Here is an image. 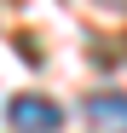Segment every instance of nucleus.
<instances>
[{"label":"nucleus","mask_w":127,"mask_h":133,"mask_svg":"<svg viewBox=\"0 0 127 133\" xmlns=\"http://www.w3.org/2000/svg\"><path fill=\"white\" fill-rule=\"evenodd\" d=\"M6 122H12L17 133H58V127H64V110H58L52 98H40V93H17V98L6 104Z\"/></svg>","instance_id":"obj_1"},{"label":"nucleus","mask_w":127,"mask_h":133,"mask_svg":"<svg viewBox=\"0 0 127 133\" xmlns=\"http://www.w3.org/2000/svg\"><path fill=\"white\" fill-rule=\"evenodd\" d=\"M104 6H116V12H127V0H104Z\"/></svg>","instance_id":"obj_3"},{"label":"nucleus","mask_w":127,"mask_h":133,"mask_svg":"<svg viewBox=\"0 0 127 133\" xmlns=\"http://www.w3.org/2000/svg\"><path fill=\"white\" fill-rule=\"evenodd\" d=\"M87 122L98 133H127V93H93L87 98Z\"/></svg>","instance_id":"obj_2"}]
</instances>
